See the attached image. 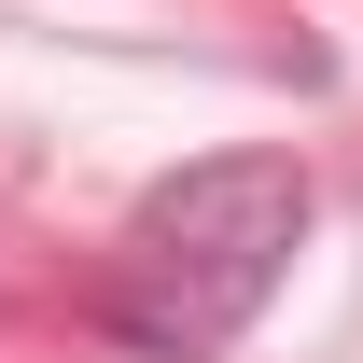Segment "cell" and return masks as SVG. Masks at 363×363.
I'll use <instances>...</instances> for the list:
<instances>
[{"label": "cell", "mask_w": 363, "mask_h": 363, "mask_svg": "<svg viewBox=\"0 0 363 363\" xmlns=\"http://www.w3.org/2000/svg\"><path fill=\"white\" fill-rule=\"evenodd\" d=\"M294 238H308V168L294 154H210V168L154 182L112 238V279H98V308L126 350H224L266 321V294L294 279Z\"/></svg>", "instance_id": "1"}]
</instances>
